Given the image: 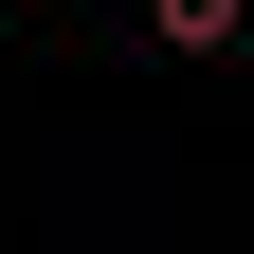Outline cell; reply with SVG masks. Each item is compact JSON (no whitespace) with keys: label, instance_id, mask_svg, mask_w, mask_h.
I'll return each instance as SVG.
<instances>
[{"label":"cell","instance_id":"1","mask_svg":"<svg viewBox=\"0 0 254 254\" xmlns=\"http://www.w3.org/2000/svg\"><path fill=\"white\" fill-rule=\"evenodd\" d=\"M145 18H164V55H218L236 37V0H145Z\"/></svg>","mask_w":254,"mask_h":254}]
</instances>
